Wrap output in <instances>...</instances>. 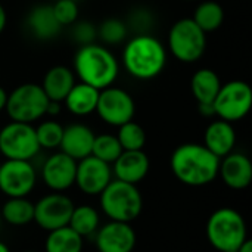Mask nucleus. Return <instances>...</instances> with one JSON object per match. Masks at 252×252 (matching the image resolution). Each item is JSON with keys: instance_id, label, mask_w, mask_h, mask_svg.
Listing matches in <instances>:
<instances>
[{"instance_id": "1", "label": "nucleus", "mask_w": 252, "mask_h": 252, "mask_svg": "<svg viewBox=\"0 0 252 252\" xmlns=\"http://www.w3.org/2000/svg\"><path fill=\"white\" fill-rule=\"evenodd\" d=\"M220 158L204 145L183 143L174 149L170 167L176 179L190 188H202L213 183L219 176Z\"/></svg>"}, {"instance_id": "2", "label": "nucleus", "mask_w": 252, "mask_h": 252, "mask_svg": "<svg viewBox=\"0 0 252 252\" xmlns=\"http://www.w3.org/2000/svg\"><path fill=\"white\" fill-rule=\"evenodd\" d=\"M167 63L164 44L151 34H139L127 41L123 50V65L126 71L137 80H152L158 77Z\"/></svg>"}, {"instance_id": "3", "label": "nucleus", "mask_w": 252, "mask_h": 252, "mask_svg": "<svg viewBox=\"0 0 252 252\" xmlns=\"http://www.w3.org/2000/svg\"><path fill=\"white\" fill-rule=\"evenodd\" d=\"M74 71L81 83L103 90L117 80L120 65L109 49L90 43L80 46L77 50L74 56Z\"/></svg>"}, {"instance_id": "4", "label": "nucleus", "mask_w": 252, "mask_h": 252, "mask_svg": "<svg viewBox=\"0 0 252 252\" xmlns=\"http://www.w3.org/2000/svg\"><path fill=\"white\" fill-rule=\"evenodd\" d=\"M205 232L208 242L220 252H236L248 239L245 219L229 207L219 208L210 216Z\"/></svg>"}, {"instance_id": "5", "label": "nucleus", "mask_w": 252, "mask_h": 252, "mask_svg": "<svg viewBox=\"0 0 252 252\" xmlns=\"http://www.w3.org/2000/svg\"><path fill=\"white\" fill-rule=\"evenodd\" d=\"M100 196V208L112 221L131 223L143 208V199L136 185L112 179L103 189Z\"/></svg>"}, {"instance_id": "6", "label": "nucleus", "mask_w": 252, "mask_h": 252, "mask_svg": "<svg viewBox=\"0 0 252 252\" xmlns=\"http://www.w3.org/2000/svg\"><path fill=\"white\" fill-rule=\"evenodd\" d=\"M168 49L177 61L193 63L205 53L207 34L192 18H182L168 31Z\"/></svg>"}, {"instance_id": "7", "label": "nucleus", "mask_w": 252, "mask_h": 252, "mask_svg": "<svg viewBox=\"0 0 252 252\" xmlns=\"http://www.w3.org/2000/svg\"><path fill=\"white\" fill-rule=\"evenodd\" d=\"M49 99L40 84L24 83L7 93L6 112L10 121L31 124L46 115Z\"/></svg>"}, {"instance_id": "8", "label": "nucleus", "mask_w": 252, "mask_h": 252, "mask_svg": "<svg viewBox=\"0 0 252 252\" xmlns=\"http://www.w3.org/2000/svg\"><path fill=\"white\" fill-rule=\"evenodd\" d=\"M252 106L251 86L242 80H232L221 84L214 102V115L227 123H236L244 120Z\"/></svg>"}, {"instance_id": "9", "label": "nucleus", "mask_w": 252, "mask_h": 252, "mask_svg": "<svg viewBox=\"0 0 252 252\" xmlns=\"http://www.w3.org/2000/svg\"><path fill=\"white\" fill-rule=\"evenodd\" d=\"M40 149L31 124L10 121L0 130V154L6 159L31 161Z\"/></svg>"}, {"instance_id": "10", "label": "nucleus", "mask_w": 252, "mask_h": 252, "mask_svg": "<svg viewBox=\"0 0 252 252\" xmlns=\"http://www.w3.org/2000/svg\"><path fill=\"white\" fill-rule=\"evenodd\" d=\"M99 118L114 127H120L133 120L136 112L134 99L128 92L109 86L99 92L96 111Z\"/></svg>"}, {"instance_id": "11", "label": "nucleus", "mask_w": 252, "mask_h": 252, "mask_svg": "<svg viewBox=\"0 0 252 252\" xmlns=\"http://www.w3.org/2000/svg\"><path fill=\"white\" fill-rule=\"evenodd\" d=\"M37 183V171L30 161L6 159L0 164V192L7 198L28 196Z\"/></svg>"}, {"instance_id": "12", "label": "nucleus", "mask_w": 252, "mask_h": 252, "mask_svg": "<svg viewBox=\"0 0 252 252\" xmlns=\"http://www.w3.org/2000/svg\"><path fill=\"white\" fill-rule=\"evenodd\" d=\"M74 202L62 192H53L34 204V223L46 232L68 226Z\"/></svg>"}, {"instance_id": "13", "label": "nucleus", "mask_w": 252, "mask_h": 252, "mask_svg": "<svg viewBox=\"0 0 252 252\" xmlns=\"http://www.w3.org/2000/svg\"><path fill=\"white\" fill-rule=\"evenodd\" d=\"M112 177L111 165L93 155L77 161L75 185L86 195H100L111 183Z\"/></svg>"}, {"instance_id": "14", "label": "nucleus", "mask_w": 252, "mask_h": 252, "mask_svg": "<svg viewBox=\"0 0 252 252\" xmlns=\"http://www.w3.org/2000/svg\"><path fill=\"white\" fill-rule=\"evenodd\" d=\"M77 161L63 152L50 155L41 167L43 183L52 192H65L75 185Z\"/></svg>"}, {"instance_id": "15", "label": "nucleus", "mask_w": 252, "mask_h": 252, "mask_svg": "<svg viewBox=\"0 0 252 252\" xmlns=\"http://www.w3.org/2000/svg\"><path fill=\"white\" fill-rule=\"evenodd\" d=\"M96 248L99 252H133L136 248V232L131 223L109 221L96 230Z\"/></svg>"}, {"instance_id": "16", "label": "nucleus", "mask_w": 252, "mask_h": 252, "mask_svg": "<svg viewBox=\"0 0 252 252\" xmlns=\"http://www.w3.org/2000/svg\"><path fill=\"white\" fill-rule=\"evenodd\" d=\"M219 176L223 183L233 190H244L252 182L251 159L241 152H230L220 158Z\"/></svg>"}, {"instance_id": "17", "label": "nucleus", "mask_w": 252, "mask_h": 252, "mask_svg": "<svg viewBox=\"0 0 252 252\" xmlns=\"http://www.w3.org/2000/svg\"><path fill=\"white\" fill-rule=\"evenodd\" d=\"M149 158L143 151H123L121 155L111 165L112 176L117 180L137 185L149 173Z\"/></svg>"}, {"instance_id": "18", "label": "nucleus", "mask_w": 252, "mask_h": 252, "mask_svg": "<svg viewBox=\"0 0 252 252\" xmlns=\"http://www.w3.org/2000/svg\"><path fill=\"white\" fill-rule=\"evenodd\" d=\"M94 133L90 127L84 124H71L63 128L62 140H61V152L71 157L75 161H80L89 155H92V148L94 142Z\"/></svg>"}, {"instance_id": "19", "label": "nucleus", "mask_w": 252, "mask_h": 252, "mask_svg": "<svg viewBox=\"0 0 252 252\" xmlns=\"http://www.w3.org/2000/svg\"><path fill=\"white\" fill-rule=\"evenodd\" d=\"M236 145V131L232 123L224 120L213 121L204 133V146L217 158H223L233 152Z\"/></svg>"}, {"instance_id": "20", "label": "nucleus", "mask_w": 252, "mask_h": 252, "mask_svg": "<svg viewBox=\"0 0 252 252\" xmlns=\"http://www.w3.org/2000/svg\"><path fill=\"white\" fill-rule=\"evenodd\" d=\"M28 31L41 41L52 40L59 35L62 25L56 21L53 9L49 4H38L31 9L27 16Z\"/></svg>"}, {"instance_id": "21", "label": "nucleus", "mask_w": 252, "mask_h": 252, "mask_svg": "<svg viewBox=\"0 0 252 252\" xmlns=\"http://www.w3.org/2000/svg\"><path fill=\"white\" fill-rule=\"evenodd\" d=\"M75 84V74L71 68L63 65L52 66L43 78V83L40 84L43 92L46 93L49 100L55 102H63L71 89Z\"/></svg>"}, {"instance_id": "22", "label": "nucleus", "mask_w": 252, "mask_h": 252, "mask_svg": "<svg viewBox=\"0 0 252 252\" xmlns=\"http://www.w3.org/2000/svg\"><path fill=\"white\" fill-rule=\"evenodd\" d=\"M99 92L100 90L80 81L74 84V87L65 97L63 103L71 114L77 117H86L96 111Z\"/></svg>"}, {"instance_id": "23", "label": "nucleus", "mask_w": 252, "mask_h": 252, "mask_svg": "<svg viewBox=\"0 0 252 252\" xmlns=\"http://www.w3.org/2000/svg\"><path fill=\"white\" fill-rule=\"evenodd\" d=\"M220 87V77L210 68H201L192 75L190 89L198 105H213Z\"/></svg>"}, {"instance_id": "24", "label": "nucleus", "mask_w": 252, "mask_h": 252, "mask_svg": "<svg viewBox=\"0 0 252 252\" xmlns=\"http://www.w3.org/2000/svg\"><path fill=\"white\" fill-rule=\"evenodd\" d=\"M0 217L10 226H27L34 221V204L27 198H7L0 210Z\"/></svg>"}, {"instance_id": "25", "label": "nucleus", "mask_w": 252, "mask_h": 252, "mask_svg": "<svg viewBox=\"0 0 252 252\" xmlns=\"http://www.w3.org/2000/svg\"><path fill=\"white\" fill-rule=\"evenodd\" d=\"M83 251V238L75 233L69 226L49 232L44 252H81Z\"/></svg>"}, {"instance_id": "26", "label": "nucleus", "mask_w": 252, "mask_h": 252, "mask_svg": "<svg viewBox=\"0 0 252 252\" xmlns=\"http://www.w3.org/2000/svg\"><path fill=\"white\" fill-rule=\"evenodd\" d=\"M99 223L100 217L96 208L90 205H78L74 207L68 226L81 238H86L96 233V230L99 229Z\"/></svg>"}, {"instance_id": "27", "label": "nucleus", "mask_w": 252, "mask_h": 252, "mask_svg": "<svg viewBox=\"0 0 252 252\" xmlns=\"http://www.w3.org/2000/svg\"><path fill=\"white\" fill-rule=\"evenodd\" d=\"M196 25L207 34L211 31H216L221 27L224 21V10L221 4L213 0H205L198 4V7L193 12L192 18Z\"/></svg>"}, {"instance_id": "28", "label": "nucleus", "mask_w": 252, "mask_h": 252, "mask_svg": "<svg viewBox=\"0 0 252 252\" xmlns=\"http://www.w3.org/2000/svg\"><path fill=\"white\" fill-rule=\"evenodd\" d=\"M117 139L123 151H143L146 145V133L143 127L133 120L118 127Z\"/></svg>"}, {"instance_id": "29", "label": "nucleus", "mask_w": 252, "mask_h": 252, "mask_svg": "<svg viewBox=\"0 0 252 252\" xmlns=\"http://www.w3.org/2000/svg\"><path fill=\"white\" fill-rule=\"evenodd\" d=\"M121 152H123V148H121L117 136H112V134L94 136L92 155L96 157L97 159L112 165L115 162V159L121 155Z\"/></svg>"}, {"instance_id": "30", "label": "nucleus", "mask_w": 252, "mask_h": 252, "mask_svg": "<svg viewBox=\"0 0 252 252\" xmlns=\"http://www.w3.org/2000/svg\"><path fill=\"white\" fill-rule=\"evenodd\" d=\"M63 134V127L53 120L43 121L38 127H35V136L40 148L43 149H56L61 145Z\"/></svg>"}, {"instance_id": "31", "label": "nucleus", "mask_w": 252, "mask_h": 252, "mask_svg": "<svg viewBox=\"0 0 252 252\" xmlns=\"http://www.w3.org/2000/svg\"><path fill=\"white\" fill-rule=\"evenodd\" d=\"M97 34L99 37L108 43V44H118L121 43L126 35H127V27L123 21L120 19H115V18H111V19H106L100 24L99 30H97Z\"/></svg>"}, {"instance_id": "32", "label": "nucleus", "mask_w": 252, "mask_h": 252, "mask_svg": "<svg viewBox=\"0 0 252 252\" xmlns=\"http://www.w3.org/2000/svg\"><path fill=\"white\" fill-rule=\"evenodd\" d=\"M53 15L56 21L63 25H72L78 18V4L75 0H58L53 6Z\"/></svg>"}, {"instance_id": "33", "label": "nucleus", "mask_w": 252, "mask_h": 252, "mask_svg": "<svg viewBox=\"0 0 252 252\" xmlns=\"http://www.w3.org/2000/svg\"><path fill=\"white\" fill-rule=\"evenodd\" d=\"M74 30H72V34H74V40L78 41L81 46L84 44H90L93 43L96 34H97V30L94 28V25L92 22H74Z\"/></svg>"}, {"instance_id": "34", "label": "nucleus", "mask_w": 252, "mask_h": 252, "mask_svg": "<svg viewBox=\"0 0 252 252\" xmlns=\"http://www.w3.org/2000/svg\"><path fill=\"white\" fill-rule=\"evenodd\" d=\"M62 106H61V102H55V100H49V105H47V109H46V114L49 115H58L61 112Z\"/></svg>"}, {"instance_id": "35", "label": "nucleus", "mask_w": 252, "mask_h": 252, "mask_svg": "<svg viewBox=\"0 0 252 252\" xmlns=\"http://www.w3.org/2000/svg\"><path fill=\"white\" fill-rule=\"evenodd\" d=\"M6 22H7V15H6V10H4L3 4L0 3V34L6 28Z\"/></svg>"}, {"instance_id": "36", "label": "nucleus", "mask_w": 252, "mask_h": 252, "mask_svg": "<svg viewBox=\"0 0 252 252\" xmlns=\"http://www.w3.org/2000/svg\"><path fill=\"white\" fill-rule=\"evenodd\" d=\"M199 106V112L205 117H213L214 115V108L213 105H198Z\"/></svg>"}, {"instance_id": "37", "label": "nucleus", "mask_w": 252, "mask_h": 252, "mask_svg": "<svg viewBox=\"0 0 252 252\" xmlns=\"http://www.w3.org/2000/svg\"><path fill=\"white\" fill-rule=\"evenodd\" d=\"M6 100H7V92L0 86V112L4 109V106H6Z\"/></svg>"}, {"instance_id": "38", "label": "nucleus", "mask_w": 252, "mask_h": 252, "mask_svg": "<svg viewBox=\"0 0 252 252\" xmlns=\"http://www.w3.org/2000/svg\"><path fill=\"white\" fill-rule=\"evenodd\" d=\"M236 252H252V241L251 239H247L238 250Z\"/></svg>"}, {"instance_id": "39", "label": "nucleus", "mask_w": 252, "mask_h": 252, "mask_svg": "<svg viewBox=\"0 0 252 252\" xmlns=\"http://www.w3.org/2000/svg\"><path fill=\"white\" fill-rule=\"evenodd\" d=\"M0 252H10L9 247L4 242H1V241H0Z\"/></svg>"}, {"instance_id": "40", "label": "nucleus", "mask_w": 252, "mask_h": 252, "mask_svg": "<svg viewBox=\"0 0 252 252\" xmlns=\"http://www.w3.org/2000/svg\"><path fill=\"white\" fill-rule=\"evenodd\" d=\"M183 1H193V0H183Z\"/></svg>"}, {"instance_id": "41", "label": "nucleus", "mask_w": 252, "mask_h": 252, "mask_svg": "<svg viewBox=\"0 0 252 252\" xmlns=\"http://www.w3.org/2000/svg\"><path fill=\"white\" fill-rule=\"evenodd\" d=\"M0 226H1V217H0Z\"/></svg>"}, {"instance_id": "42", "label": "nucleus", "mask_w": 252, "mask_h": 252, "mask_svg": "<svg viewBox=\"0 0 252 252\" xmlns=\"http://www.w3.org/2000/svg\"><path fill=\"white\" fill-rule=\"evenodd\" d=\"M25 252H35V251H25Z\"/></svg>"}]
</instances>
